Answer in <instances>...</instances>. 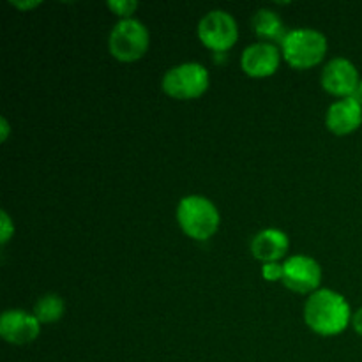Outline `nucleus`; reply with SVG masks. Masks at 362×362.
<instances>
[{
	"label": "nucleus",
	"instance_id": "obj_1",
	"mask_svg": "<svg viewBox=\"0 0 362 362\" xmlns=\"http://www.w3.org/2000/svg\"><path fill=\"white\" fill-rule=\"evenodd\" d=\"M304 318L318 334L336 336L349 325L350 306L339 293L332 290H318L308 299Z\"/></svg>",
	"mask_w": 362,
	"mask_h": 362
},
{
	"label": "nucleus",
	"instance_id": "obj_2",
	"mask_svg": "<svg viewBox=\"0 0 362 362\" xmlns=\"http://www.w3.org/2000/svg\"><path fill=\"white\" fill-rule=\"evenodd\" d=\"M283 57L296 69H308L322 62L327 52V39L322 32L299 28L286 34L283 41Z\"/></svg>",
	"mask_w": 362,
	"mask_h": 362
},
{
	"label": "nucleus",
	"instance_id": "obj_3",
	"mask_svg": "<svg viewBox=\"0 0 362 362\" xmlns=\"http://www.w3.org/2000/svg\"><path fill=\"white\" fill-rule=\"evenodd\" d=\"M177 219L184 232L197 240H205L216 233L219 226L218 209L204 197H186L177 209Z\"/></svg>",
	"mask_w": 362,
	"mask_h": 362
},
{
	"label": "nucleus",
	"instance_id": "obj_4",
	"mask_svg": "<svg viewBox=\"0 0 362 362\" xmlns=\"http://www.w3.org/2000/svg\"><path fill=\"white\" fill-rule=\"evenodd\" d=\"M110 53L120 62H134L148 48V32L136 20H122L112 28L108 39Z\"/></svg>",
	"mask_w": 362,
	"mask_h": 362
},
{
	"label": "nucleus",
	"instance_id": "obj_5",
	"mask_svg": "<svg viewBox=\"0 0 362 362\" xmlns=\"http://www.w3.org/2000/svg\"><path fill=\"white\" fill-rule=\"evenodd\" d=\"M209 87V73L200 64H180L163 78V90L173 99L200 98Z\"/></svg>",
	"mask_w": 362,
	"mask_h": 362
},
{
	"label": "nucleus",
	"instance_id": "obj_6",
	"mask_svg": "<svg viewBox=\"0 0 362 362\" xmlns=\"http://www.w3.org/2000/svg\"><path fill=\"white\" fill-rule=\"evenodd\" d=\"M198 37L214 52H226L237 42V23L225 11H211L198 25Z\"/></svg>",
	"mask_w": 362,
	"mask_h": 362
},
{
	"label": "nucleus",
	"instance_id": "obj_7",
	"mask_svg": "<svg viewBox=\"0 0 362 362\" xmlns=\"http://www.w3.org/2000/svg\"><path fill=\"white\" fill-rule=\"evenodd\" d=\"M283 283L290 290L299 293H308L317 288L322 281V269L313 258L297 257L288 258L283 264Z\"/></svg>",
	"mask_w": 362,
	"mask_h": 362
},
{
	"label": "nucleus",
	"instance_id": "obj_8",
	"mask_svg": "<svg viewBox=\"0 0 362 362\" xmlns=\"http://www.w3.org/2000/svg\"><path fill=\"white\" fill-rule=\"evenodd\" d=\"M359 83L356 66L346 59H332L322 71V87L329 94L352 98Z\"/></svg>",
	"mask_w": 362,
	"mask_h": 362
},
{
	"label": "nucleus",
	"instance_id": "obj_9",
	"mask_svg": "<svg viewBox=\"0 0 362 362\" xmlns=\"http://www.w3.org/2000/svg\"><path fill=\"white\" fill-rule=\"evenodd\" d=\"M41 324L34 315L25 313L23 310H9L0 318V334L7 343L13 345H27L39 336Z\"/></svg>",
	"mask_w": 362,
	"mask_h": 362
},
{
	"label": "nucleus",
	"instance_id": "obj_10",
	"mask_svg": "<svg viewBox=\"0 0 362 362\" xmlns=\"http://www.w3.org/2000/svg\"><path fill=\"white\" fill-rule=\"evenodd\" d=\"M279 59L281 57L274 45L258 42V45H251L244 49L240 66L247 76L265 78L276 73V69L279 67Z\"/></svg>",
	"mask_w": 362,
	"mask_h": 362
},
{
	"label": "nucleus",
	"instance_id": "obj_11",
	"mask_svg": "<svg viewBox=\"0 0 362 362\" xmlns=\"http://www.w3.org/2000/svg\"><path fill=\"white\" fill-rule=\"evenodd\" d=\"M362 124V105L356 98H345L334 103L327 112V127L334 134L354 133Z\"/></svg>",
	"mask_w": 362,
	"mask_h": 362
},
{
	"label": "nucleus",
	"instance_id": "obj_12",
	"mask_svg": "<svg viewBox=\"0 0 362 362\" xmlns=\"http://www.w3.org/2000/svg\"><path fill=\"white\" fill-rule=\"evenodd\" d=\"M286 250H288V237L274 228L260 232L251 243V253L265 264H274L286 253Z\"/></svg>",
	"mask_w": 362,
	"mask_h": 362
},
{
	"label": "nucleus",
	"instance_id": "obj_13",
	"mask_svg": "<svg viewBox=\"0 0 362 362\" xmlns=\"http://www.w3.org/2000/svg\"><path fill=\"white\" fill-rule=\"evenodd\" d=\"M253 30L257 32L258 37L265 39V41H276L281 42L285 41L286 34L285 23H283L281 18L278 16V13L269 9H262L255 14L253 18Z\"/></svg>",
	"mask_w": 362,
	"mask_h": 362
},
{
	"label": "nucleus",
	"instance_id": "obj_14",
	"mask_svg": "<svg viewBox=\"0 0 362 362\" xmlns=\"http://www.w3.org/2000/svg\"><path fill=\"white\" fill-rule=\"evenodd\" d=\"M64 315V300L55 293L41 297L34 306V317L39 324H52Z\"/></svg>",
	"mask_w": 362,
	"mask_h": 362
},
{
	"label": "nucleus",
	"instance_id": "obj_15",
	"mask_svg": "<svg viewBox=\"0 0 362 362\" xmlns=\"http://www.w3.org/2000/svg\"><path fill=\"white\" fill-rule=\"evenodd\" d=\"M108 7L115 14L122 16L124 20H129V16L138 7V2H134V0H110Z\"/></svg>",
	"mask_w": 362,
	"mask_h": 362
},
{
	"label": "nucleus",
	"instance_id": "obj_16",
	"mask_svg": "<svg viewBox=\"0 0 362 362\" xmlns=\"http://www.w3.org/2000/svg\"><path fill=\"white\" fill-rule=\"evenodd\" d=\"M264 278L269 279V281H276V279H281L283 278V265L265 264Z\"/></svg>",
	"mask_w": 362,
	"mask_h": 362
},
{
	"label": "nucleus",
	"instance_id": "obj_17",
	"mask_svg": "<svg viewBox=\"0 0 362 362\" xmlns=\"http://www.w3.org/2000/svg\"><path fill=\"white\" fill-rule=\"evenodd\" d=\"M14 232V226L11 223L9 216H7L6 211H2V244H6L9 240V237L13 235Z\"/></svg>",
	"mask_w": 362,
	"mask_h": 362
},
{
	"label": "nucleus",
	"instance_id": "obj_18",
	"mask_svg": "<svg viewBox=\"0 0 362 362\" xmlns=\"http://www.w3.org/2000/svg\"><path fill=\"white\" fill-rule=\"evenodd\" d=\"M354 329L362 336V308L354 315Z\"/></svg>",
	"mask_w": 362,
	"mask_h": 362
},
{
	"label": "nucleus",
	"instance_id": "obj_19",
	"mask_svg": "<svg viewBox=\"0 0 362 362\" xmlns=\"http://www.w3.org/2000/svg\"><path fill=\"white\" fill-rule=\"evenodd\" d=\"M11 4L16 7H21V9H30V7L39 6V2H11Z\"/></svg>",
	"mask_w": 362,
	"mask_h": 362
},
{
	"label": "nucleus",
	"instance_id": "obj_20",
	"mask_svg": "<svg viewBox=\"0 0 362 362\" xmlns=\"http://www.w3.org/2000/svg\"><path fill=\"white\" fill-rule=\"evenodd\" d=\"M0 126H2V141H6L7 140V133H9V126H7V120L2 119Z\"/></svg>",
	"mask_w": 362,
	"mask_h": 362
},
{
	"label": "nucleus",
	"instance_id": "obj_21",
	"mask_svg": "<svg viewBox=\"0 0 362 362\" xmlns=\"http://www.w3.org/2000/svg\"><path fill=\"white\" fill-rule=\"evenodd\" d=\"M354 98H356L357 101H359L361 105H362V81L359 83V87H357V90H356V94H354Z\"/></svg>",
	"mask_w": 362,
	"mask_h": 362
}]
</instances>
